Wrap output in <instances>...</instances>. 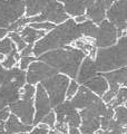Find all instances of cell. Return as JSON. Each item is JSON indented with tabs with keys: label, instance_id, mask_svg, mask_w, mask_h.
Segmentation results:
<instances>
[{
	"label": "cell",
	"instance_id": "1",
	"mask_svg": "<svg viewBox=\"0 0 127 134\" xmlns=\"http://www.w3.org/2000/svg\"><path fill=\"white\" fill-rule=\"evenodd\" d=\"M82 37H84L82 24H77L70 17L66 21L57 25L33 45V56L38 58L46 52L69 46Z\"/></svg>",
	"mask_w": 127,
	"mask_h": 134
},
{
	"label": "cell",
	"instance_id": "27",
	"mask_svg": "<svg viewBox=\"0 0 127 134\" xmlns=\"http://www.w3.org/2000/svg\"><path fill=\"white\" fill-rule=\"evenodd\" d=\"M79 84L77 81H75V79H73V81H70L69 85H68V88H67V93H66V98L67 99H71L74 97V96L77 94V92L79 90Z\"/></svg>",
	"mask_w": 127,
	"mask_h": 134
},
{
	"label": "cell",
	"instance_id": "31",
	"mask_svg": "<svg viewBox=\"0 0 127 134\" xmlns=\"http://www.w3.org/2000/svg\"><path fill=\"white\" fill-rule=\"evenodd\" d=\"M50 127L45 123H39L36 126H33V129L30 132H28V134H48Z\"/></svg>",
	"mask_w": 127,
	"mask_h": 134
},
{
	"label": "cell",
	"instance_id": "28",
	"mask_svg": "<svg viewBox=\"0 0 127 134\" xmlns=\"http://www.w3.org/2000/svg\"><path fill=\"white\" fill-rule=\"evenodd\" d=\"M31 27L36 28V29H40V30H45V31H50L51 29H54L55 27L57 26L56 24H53L50 21H41V23H32L29 24Z\"/></svg>",
	"mask_w": 127,
	"mask_h": 134
},
{
	"label": "cell",
	"instance_id": "38",
	"mask_svg": "<svg viewBox=\"0 0 127 134\" xmlns=\"http://www.w3.org/2000/svg\"><path fill=\"white\" fill-rule=\"evenodd\" d=\"M3 59H5V55H2V54L0 53V62H2Z\"/></svg>",
	"mask_w": 127,
	"mask_h": 134
},
{
	"label": "cell",
	"instance_id": "5",
	"mask_svg": "<svg viewBox=\"0 0 127 134\" xmlns=\"http://www.w3.org/2000/svg\"><path fill=\"white\" fill-rule=\"evenodd\" d=\"M69 83H70V77L60 73L55 74L54 76L41 82L42 86L45 87V90L50 98V103H51L53 108L67 99L66 93Z\"/></svg>",
	"mask_w": 127,
	"mask_h": 134
},
{
	"label": "cell",
	"instance_id": "26",
	"mask_svg": "<svg viewBox=\"0 0 127 134\" xmlns=\"http://www.w3.org/2000/svg\"><path fill=\"white\" fill-rule=\"evenodd\" d=\"M8 36L12 39V41L15 43L16 47L19 52H21L27 46V43L25 41V39L22 38V36H21V34L19 31H9L8 32Z\"/></svg>",
	"mask_w": 127,
	"mask_h": 134
},
{
	"label": "cell",
	"instance_id": "40",
	"mask_svg": "<svg viewBox=\"0 0 127 134\" xmlns=\"http://www.w3.org/2000/svg\"><path fill=\"white\" fill-rule=\"evenodd\" d=\"M125 134H127V131H126V133H125Z\"/></svg>",
	"mask_w": 127,
	"mask_h": 134
},
{
	"label": "cell",
	"instance_id": "25",
	"mask_svg": "<svg viewBox=\"0 0 127 134\" xmlns=\"http://www.w3.org/2000/svg\"><path fill=\"white\" fill-rule=\"evenodd\" d=\"M36 95V86L32 84H25V86L20 90V98L25 99H33Z\"/></svg>",
	"mask_w": 127,
	"mask_h": 134
},
{
	"label": "cell",
	"instance_id": "23",
	"mask_svg": "<svg viewBox=\"0 0 127 134\" xmlns=\"http://www.w3.org/2000/svg\"><path fill=\"white\" fill-rule=\"evenodd\" d=\"M15 49H17V47L9 36H6L5 38L0 39V53H1L2 55H5V56L9 55Z\"/></svg>",
	"mask_w": 127,
	"mask_h": 134
},
{
	"label": "cell",
	"instance_id": "9",
	"mask_svg": "<svg viewBox=\"0 0 127 134\" xmlns=\"http://www.w3.org/2000/svg\"><path fill=\"white\" fill-rule=\"evenodd\" d=\"M57 73H58L57 70L53 68L50 65H48L47 63L37 59L35 62H32L27 69V73H26L27 83L36 85V84L41 83L45 79L54 76Z\"/></svg>",
	"mask_w": 127,
	"mask_h": 134
},
{
	"label": "cell",
	"instance_id": "8",
	"mask_svg": "<svg viewBox=\"0 0 127 134\" xmlns=\"http://www.w3.org/2000/svg\"><path fill=\"white\" fill-rule=\"evenodd\" d=\"M56 113L57 123H65L69 127H79L82 124V117L78 110L71 104L70 99H66L65 102L54 107Z\"/></svg>",
	"mask_w": 127,
	"mask_h": 134
},
{
	"label": "cell",
	"instance_id": "35",
	"mask_svg": "<svg viewBox=\"0 0 127 134\" xmlns=\"http://www.w3.org/2000/svg\"><path fill=\"white\" fill-rule=\"evenodd\" d=\"M69 134H82L77 127H69Z\"/></svg>",
	"mask_w": 127,
	"mask_h": 134
},
{
	"label": "cell",
	"instance_id": "3",
	"mask_svg": "<svg viewBox=\"0 0 127 134\" xmlns=\"http://www.w3.org/2000/svg\"><path fill=\"white\" fill-rule=\"evenodd\" d=\"M95 63L100 73L112 72L127 66V35H123L111 47L97 49Z\"/></svg>",
	"mask_w": 127,
	"mask_h": 134
},
{
	"label": "cell",
	"instance_id": "6",
	"mask_svg": "<svg viewBox=\"0 0 127 134\" xmlns=\"http://www.w3.org/2000/svg\"><path fill=\"white\" fill-rule=\"evenodd\" d=\"M26 14L25 0H0V28H7Z\"/></svg>",
	"mask_w": 127,
	"mask_h": 134
},
{
	"label": "cell",
	"instance_id": "4",
	"mask_svg": "<svg viewBox=\"0 0 127 134\" xmlns=\"http://www.w3.org/2000/svg\"><path fill=\"white\" fill-rule=\"evenodd\" d=\"M108 108L103 98L94 104L80 110L79 114L82 117V124L78 127L82 134H95L101 127V116Z\"/></svg>",
	"mask_w": 127,
	"mask_h": 134
},
{
	"label": "cell",
	"instance_id": "14",
	"mask_svg": "<svg viewBox=\"0 0 127 134\" xmlns=\"http://www.w3.org/2000/svg\"><path fill=\"white\" fill-rule=\"evenodd\" d=\"M100 98H101L100 96L95 94L94 92L90 91L89 88H87L86 86L80 85L77 94L70 99V102L74 105V107H76L77 110H83V108L91 105V104H94L97 100H99Z\"/></svg>",
	"mask_w": 127,
	"mask_h": 134
},
{
	"label": "cell",
	"instance_id": "29",
	"mask_svg": "<svg viewBox=\"0 0 127 134\" xmlns=\"http://www.w3.org/2000/svg\"><path fill=\"white\" fill-rule=\"evenodd\" d=\"M41 123L47 124L50 129L54 130L55 125H56V123H57V117H56V113H55V111H50L48 114L44 117V120H42Z\"/></svg>",
	"mask_w": 127,
	"mask_h": 134
},
{
	"label": "cell",
	"instance_id": "15",
	"mask_svg": "<svg viewBox=\"0 0 127 134\" xmlns=\"http://www.w3.org/2000/svg\"><path fill=\"white\" fill-rule=\"evenodd\" d=\"M100 72H98V69H97L95 59L91 58L90 56H86L79 67L76 79H77L79 85H85L88 81H90L93 77H95Z\"/></svg>",
	"mask_w": 127,
	"mask_h": 134
},
{
	"label": "cell",
	"instance_id": "13",
	"mask_svg": "<svg viewBox=\"0 0 127 134\" xmlns=\"http://www.w3.org/2000/svg\"><path fill=\"white\" fill-rule=\"evenodd\" d=\"M16 83L22 88L27 83L26 70L21 69L19 66H15L10 69H7L2 66L0 62V86Z\"/></svg>",
	"mask_w": 127,
	"mask_h": 134
},
{
	"label": "cell",
	"instance_id": "24",
	"mask_svg": "<svg viewBox=\"0 0 127 134\" xmlns=\"http://www.w3.org/2000/svg\"><path fill=\"white\" fill-rule=\"evenodd\" d=\"M115 110V115L114 119L119 124L127 126V107L125 105H119L114 108Z\"/></svg>",
	"mask_w": 127,
	"mask_h": 134
},
{
	"label": "cell",
	"instance_id": "16",
	"mask_svg": "<svg viewBox=\"0 0 127 134\" xmlns=\"http://www.w3.org/2000/svg\"><path fill=\"white\" fill-rule=\"evenodd\" d=\"M65 7L66 12L69 17H76L86 14L87 8L95 2V0H58Z\"/></svg>",
	"mask_w": 127,
	"mask_h": 134
},
{
	"label": "cell",
	"instance_id": "7",
	"mask_svg": "<svg viewBox=\"0 0 127 134\" xmlns=\"http://www.w3.org/2000/svg\"><path fill=\"white\" fill-rule=\"evenodd\" d=\"M118 40V29L112 21L106 18L98 25L96 37L94 39L97 48H106L115 45Z\"/></svg>",
	"mask_w": 127,
	"mask_h": 134
},
{
	"label": "cell",
	"instance_id": "17",
	"mask_svg": "<svg viewBox=\"0 0 127 134\" xmlns=\"http://www.w3.org/2000/svg\"><path fill=\"white\" fill-rule=\"evenodd\" d=\"M106 12H107V6L105 0H95V2L87 8L86 15L88 19L94 21L96 25H99L106 19Z\"/></svg>",
	"mask_w": 127,
	"mask_h": 134
},
{
	"label": "cell",
	"instance_id": "22",
	"mask_svg": "<svg viewBox=\"0 0 127 134\" xmlns=\"http://www.w3.org/2000/svg\"><path fill=\"white\" fill-rule=\"evenodd\" d=\"M126 100H127V85L120 87L119 91H118V93H117V95H116V97L114 98L113 100H111L107 105L113 107V108H115L117 106L125 104Z\"/></svg>",
	"mask_w": 127,
	"mask_h": 134
},
{
	"label": "cell",
	"instance_id": "34",
	"mask_svg": "<svg viewBox=\"0 0 127 134\" xmlns=\"http://www.w3.org/2000/svg\"><path fill=\"white\" fill-rule=\"evenodd\" d=\"M8 29L7 28H0V39L1 38H5L6 36H8Z\"/></svg>",
	"mask_w": 127,
	"mask_h": 134
},
{
	"label": "cell",
	"instance_id": "21",
	"mask_svg": "<svg viewBox=\"0 0 127 134\" xmlns=\"http://www.w3.org/2000/svg\"><path fill=\"white\" fill-rule=\"evenodd\" d=\"M20 58H21V56H20L19 50L15 49L14 52H11L9 55H7L5 57V59L1 62V64H2V66L5 67V68L10 69V68H12V67H15L17 65V63L20 60Z\"/></svg>",
	"mask_w": 127,
	"mask_h": 134
},
{
	"label": "cell",
	"instance_id": "37",
	"mask_svg": "<svg viewBox=\"0 0 127 134\" xmlns=\"http://www.w3.org/2000/svg\"><path fill=\"white\" fill-rule=\"evenodd\" d=\"M48 134H61V133H59V132L56 131V130H53V129H51V130H49V133H48ZM68 134H69V133H68Z\"/></svg>",
	"mask_w": 127,
	"mask_h": 134
},
{
	"label": "cell",
	"instance_id": "2",
	"mask_svg": "<svg viewBox=\"0 0 127 134\" xmlns=\"http://www.w3.org/2000/svg\"><path fill=\"white\" fill-rule=\"evenodd\" d=\"M86 56L87 55L83 50L69 45L46 52L38 57V59L47 63L58 73L65 74L68 77L76 79L79 67Z\"/></svg>",
	"mask_w": 127,
	"mask_h": 134
},
{
	"label": "cell",
	"instance_id": "33",
	"mask_svg": "<svg viewBox=\"0 0 127 134\" xmlns=\"http://www.w3.org/2000/svg\"><path fill=\"white\" fill-rule=\"evenodd\" d=\"M74 19L77 24H83V23L86 21V20H88V17H87L86 14H84V15H79V16L74 17Z\"/></svg>",
	"mask_w": 127,
	"mask_h": 134
},
{
	"label": "cell",
	"instance_id": "36",
	"mask_svg": "<svg viewBox=\"0 0 127 134\" xmlns=\"http://www.w3.org/2000/svg\"><path fill=\"white\" fill-rule=\"evenodd\" d=\"M105 1H106V6H107V9H108V8L111 7L115 1H117V0H105Z\"/></svg>",
	"mask_w": 127,
	"mask_h": 134
},
{
	"label": "cell",
	"instance_id": "39",
	"mask_svg": "<svg viewBox=\"0 0 127 134\" xmlns=\"http://www.w3.org/2000/svg\"><path fill=\"white\" fill-rule=\"evenodd\" d=\"M125 106L127 107V100H126V102H125Z\"/></svg>",
	"mask_w": 127,
	"mask_h": 134
},
{
	"label": "cell",
	"instance_id": "18",
	"mask_svg": "<svg viewBox=\"0 0 127 134\" xmlns=\"http://www.w3.org/2000/svg\"><path fill=\"white\" fill-rule=\"evenodd\" d=\"M33 129V125H28L21 122L20 119L15 114H11L8 117V120L5 123V131L7 134H17L21 132H30Z\"/></svg>",
	"mask_w": 127,
	"mask_h": 134
},
{
	"label": "cell",
	"instance_id": "30",
	"mask_svg": "<svg viewBox=\"0 0 127 134\" xmlns=\"http://www.w3.org/2000/svg\"><path fill=\"white\" fill-rule=\"evenodd\" d=\"M37 59H38V58H37L36 56H33V55H31V56H24V57H21V58H20L18 66L20 67L21 69L26 70V69H28L29 65H30L32 62L37 60Z\"/></svg>",
	"mask_w": 127,
	"mask_h": 134
},
{
	"label": "cell",
	"instance_id": "11",
	"mask_svg": "<svg viewBox=\"0 0 127 134\" xmlns=\"http://www.w3.org/2000/svg\"><path fill=\"white\" fill-rule=\"evenodd\" d=\"M9 110L12 114L17 115L20 119L21 122L25 124L32 125L33 119H35V98L33 99H25L19 98L18 100L11 103L9 106Z\"/></svg>",
	"mask_w": 127,
	"mask_h": 134
},
{
	"label": "cell",
	"instance_id": "12",
	"mask_svg": "<svg viewBox=\"0 0 127 134\" xmlns=\"http://www.w3.org/2000/svg\"><path fill=\"white\" fill-rule=\"evenodd\" d=\"M106 18L123 30L127 28V0H117L107 9Z\"/></svg>",
	"mask_w": 127,
	"mask_h": 134
},
{
	"label": "cell",
	"instance_id": "19",
	"mask_svg": "<svg viewBox=\"0 0 127 134\" xmlns=\"http://www.w3.org/2000/svg\"><path fill=\"white\" fill-rule=\"evenodd\" d=\"M84 86H86L87 88H89L90 91H93L95 94H97L98 96H103L109 88V84L108 81L105 78V76L103 75V73H99L98 75H96L95 77H93L90 81H88Z\"/></svg>",
	"mask_w": 127,
	"mask_h": 134
},
{
	"label": "cell",
	"instance_id": "10",
	"mask_svg": "<svg viewBox=\"0 0 127 134\" xmlns=\"http://www.w3.org/2000/svg\"><path fill=\"white\" fill-rule=\"evenodd\" d=\"M51 103L50 98L46 92L45 87L41 83H38L36 86V95H35V119H33V126H36L42 122L44 117L51 111Z\"/></svg>",
	"mask_w": 127,
	"mask_h": 134
},
{
	"label": "cell",
	"instance_id": "32",
	"mask_svg": "<svg viewBox=\"0 0 127 134\" xmlns=\"http://www.w3.org/2000/svg\"><path fill=\"white\" fill-rule=\"evenodd\" d=\"M20 53V56L24 57V56H31L33 55V45H30V44H27V46L25 47Z\"/></svg>",
	"mask_w": 127,
	"mask_h": 134
},
{
	"label": "cell",
	"instance_id": "20",
	"mask_svg": "<svg viewBox=\"0 0 127 134\" xmlns=\"http://www.w3.org/2000/svg\"><path fill=\"white\" fill-rule=\"evenodd\" d=\"M20 34L27 44L35 45L38 40L41 39L42 37L47 34V31L40 30V29H36V28L31 27L30 25H27V26H25L22 29H21Z\"/></svg>",
	"mask_w": 127,
	"mask_h": 134
}]
</instances>
